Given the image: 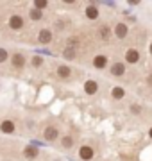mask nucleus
Masks as SVG:
<instances>
[{
    "instance_id": "obj_1",
    "label": "nucleus",
    "mask_w": 152,
    "mask_h": 161,
    "mask_svg": "<svg viewBox=\"0 0 152 161\" xmlns=\"http://www.w3.org/2000/svg\"><path fill=\"white\" fill-rule=\"evenodd\" d=\"M77 154H79V159L81 161H93L95 159V150L91 145H81Z\"/></svg>"
},
{
    "instance_id": "obj_2",
    "label": "nucleus",
    "mask_w": 152,
    "mask_h": 161,
    "mask_svg": "<svg viewBox=\"0 0 152 161\" xmlns=\"http://www.w3.org/2000/svg\"><path fill=\"white\" fill-rule=\"evenodd\" d=\"M7 25H9L11 31H22L25 27V20H24V16H20V14H11L9 20H7Z\"/></svg>"
},
{
    "instance_id": "obj_3",
    "label": "nucleus",
    "mask_w": 152,
    "mask_h": 161,
    "mask_svg": "<svg viewBox=\"0 0 152 161\" xmlns=\"http://www.w3.org/2000/svg\"><path fill=\"white\" fill-rule=\"evenodd\" d=\"M43 138L47 142H56L59 138V127L57 125H47L43 129Z\"/></svg>"
},
{
    "instance_id": "obj_4",
    "label": "nucleus",
    "mask_w": 152,
    "mask_h": 161,
    "mask_svg": "<svg viewBox=\"0 0 152 161\" xmlns=\"http://www.w3.org/2000/svg\"><path fill=\"white\" fill-rule=\"evenodd\" d=\"M113 34H115V38H118V40H125L129 34V27H127V23H117L115 27H113Z\"/></svg>"
},
{
    "instance_id": "obj_5",
    "label": "nucleus",
    "mask_w": 152,
    "mask_h": 161,
    "mask_svg": "<svg viewBox=\"0 0 152 161\" xmlns=\"http://www.w3.org/2000/svg\"><path fill=\"white\" fill-rule=\"evenodd\" d=\"M123 59H125L127 64H136L140 61V52L136 50V48H127L125 54H123Z\"/></svg>"
},
{
    "instance_id": "obj_6",
    "label": "nucleus",
    "mask_w": 152,
    "mask_h": 161,
    "mask_svg": "<svg viewBox=\"0 0 152 161\" xmlns=\"http://www.w3.org/2000/svg\"><path fill=\"white\" fill-rule=\"evenodd\" d=\"M52 38H54V34L50 29H41L38 32V43H41V45H50Z\"/></svg>"
},
{
    "instance_id": "obj_7",
    "label": "nucleus",
    "mask_w": 152,
    "mask_h": 161,
    "mask_svg": "<svg viewBox=\"0 0 152 161\" xmlns=\"http://www.w3.org/2000/svg\"><path fill=\"white\" fill-rule=\"evenodd\" d=\"M9 59H11V64H13V68L14 70H22L25 66V63H27V61H25V56L24 54H20V52L13 54Z\"/></svg>"
},
{
    "instance_id": "obj_8",
    "label": "nucleus",
    "mask_w": 152,
    "mask_h": 161,
    "mask_svg": "<svg viewBox=\"0 0 152 161\" xmlns=\"http://www.w3.org/2000/svg\"><path fill=\"white\" fill-rule=\"evenodd\" d=\"M91 64H93V68H97V70H104L106 66H107V56H106V54H97V56H93Z\"/></svg>"
},
{
    "instance_id": "obj_9",
    "label": "nucleus",
    "mask_w": 152,
    "mask_h": 161,
    "mask_svg": "<svg viewBox=\"0 0 152 161\" xmlns=\"http://www.w3.org/2000/svg\"><path fill=\"white\" fill-rule=\"evenodd\" d=\"M109 74L113 77H122V75H125V63H120V61L113 63L109 66Z\"/></svg>"
},
{
    "instance_id": "obj_10",
    "label": "nucleus",
    "mask_w": 152,
    "mask_h": 161,
    "mask_svg": "<svg viewBox=\"0 0 152 161\" xmlns=\"http://www.w3.org/2000/svg\"><path fill=\"white\" fill-rule=\"evenodd\" d=\"M84 93L86 95H97L99 93V82L97 80H93V79H88L86 82H84Z\"/></svg>"
},
{
    "instance_id": "obj_11",
    "label": "nucleus",
    "mask_w": 152,
    "mask_h": 161,
    "mask_svg": "<svg viewBox=\"0 0 152 161\" xmlns=\"http://www.w3.org/2000/svg\"><path fill=\"white\" fill-rule=\"evenodd\" d=\"M0 132H4V134H13V132H16V124L13 120H2L0 122Z\"/></svg>"
},
{
    "instance_id": "obj_12",
    "label": "nucleus",
    "mask_w": 152,
    "mask_h": 161,
    "mask_svg": "<svg viewBox=\"0 0 152 161\" xmlns=\"http://www.w3.org/2000/svg\"><path fill=\"white\" fill-rule=\"evenodd\" d=\"M84 16L88 18V20H97V18L100 16V11L99 7L95 6V4H90L86 9H84Z\"/></svg>"
},
{
    "instance_id": "obj_13",
    "label": "nucleus",
    "mask_w": 152,
    "mask_h": 161,
    "mask_svg": "<svg viewBox=\"0 0 152 161\" xmlns=\"http://www.w3.org/2000/svg\"><path fill=\"white\" fill-rule=\"evenodd\" d=\"M56 74H57L59 79H70L72 68L68 66V64H59L57 68H56Z\"/></svg>"
},
{
    "instance_id": "obj_14",
    "label": "nucleus",
    "mask_w": 152,
    "mask_h": 161,
    "mask_svg": "<svg viewBox=\"0 0 152 161\" xmlns=\"http://www.w3.org/2000/svg\"><path fill=\"white\" fill-rule=\"evenodd\" d=\"M38 149L36 147H32V145H27L24 149V158L25 159H30V161H34V159H38Z\"/></svg>"
},
{
    "instance_id": "obj_15",
    "label": "nucleus",
    "mask_w": 152,
    "mask_h": 161,
    "mask_svg": "<svg viewBox=\"0 0 152 161\" xmlns=\"http://www.w3.org/2000/svg\"><path fill=\"white\" fill-rule=\"evenodd\" d=\"M73 145H75V140L72 138L70 134H66V136H63V138H61V147H63L64 150L73 149Z\"/></svg>"
},
{
    "instance_id": "obj_16",
    "label": "nucleus",
    "mask_w": 152,
    "mask_h": 161,
    "mask_svg": "<svg viewBox=\"0 0 152 161\" xmlns=\"http://www.w3.org/2000/svg\"><path fill=\"white\" fill-rule=\"evenodd\" d=\"M111 97L115 98V100H122V98L125 97V90H123L122 86H115V88H111Z\"/></svg>"
},
{
    "instance_id": "obj_17",
    "label": "nucleus",
    "mask_w": 152,
    "mask_h": 161,
    "mask_svg": "<svg viewBox=\"0 0 152 161\" xmlns=\"http://www.w3.org/2000/svg\"><path fill=\"white\" fill-rule=\"evenodd\" d=\"M48 7V0H32V9H38V11H45Z\"/></svg>"
},
{
    "instance_id": "obj_18",
    "label": "nucleus",
    "mask_w": 152,
    "mask_h": 161,
    "mask_svg": "<svg viewBox=\"0 0 152 161\" xmlns=\"http://www.w3.org/2000/svg\"><path fill=\"white\" fill-rule=\"evenodd\" d=\"M43 64H45V59L41 58V56H32V59H30V66H32V68H41V66H43Z\"/></svg>"
},
{
    "instance_id": "obj_19",
    "label": "nucleus",
    "mask_w": 152,
    "mask_h": 161,
    "mask_svg": "<svg viewBox=\"0 0 152 161\" xmlns=\"http://www.w3.org/2000/svg\"><path fill=\"white\" fill-rule=\"evenodd\" d=\"M109 34H111V29H109V25H100L99 27V36L102 38V40H107L109 38Z\"/></svg>"
},
{
    "instance_id": "obj_20",
    "label": "nucleus",
    "mask_w": 152,
    "mask_h": 161,
    "mask_svg": "<svg viewBox=\"0 0 152 161\" xmlns=\"http://www.w3.org/2000/svg\"><path fill=\"white\" fill-rule=\"evenodd\" d=\"M43 16H45V14L41 11H38V9H30L29 11V18L32 22H40V20H43Z\"/></svg>"
},
{
    "instance_id": "obj_21",
    "label": "nucleus",
    "mask_w": 152,
    "mask_h": 161,
    "mask_svg": "<svg viewBox=\"0 0 152 161\" xmlns=\"http://www.w3.org/2000/svg\"><path fill=\"white\" fill-rule=\"evenodd\" d=\"M63 58L68 59V61L75 59V48H73V47H66V48L63 50Z\"/></svg>"
},
{
    "instance_id": "obj_22",
    "label": "nucleus",
    "mask_w": 152,
    "mask_h": 161,
    "mask_svg": "<svg viewBox=\"0 0 152 161\" xmlns=\"http://www.w3.org/2000/svg\"><path fill=\"white\" fill-rule=\"evenodd\" d=\"M9 58H11V56H9V52H7L6 48H2V47H0V64L7 63V61H9Z\"/></svg>"
},
{
    "instance_id": "obj_23",
    "label": "nucleus",
    "mask_w": 152,
    "mask_h": 161,
    "mask_svg": "<svg viewBox=\"0 0 152 161\" xmlns=\"http://www.w3.org/2000/svg\"><path fill=\"white\" fill-rule=\"evenodd\" d=\"M129 109H131V113H133V115H140V113H141V106H140V104H133Z\"/></svg>"
},
{
    "instance_id": "obj_24",
    "label": "nucleus",
    "mask_w": 152,
    "mask_h": 161,
    "mask_svg": "<svg viewBox=\"0 0 152 161\" xmlns=\"http://www.w3.org/2000/svg\"><path fill=\"white\" fill-rule=\"evenodd\" d=\"M147 84L152 88V74H149V77H147Z\"/></svg>"
},
{
    "instance_id": "obj_25",
    "label": "nucleus",
    "mask_w": 152,
    "mask_h": 161,
    "mask_svg": "<svg viewBox=\"0 0 152 161\" xmlns=\"http://www.w3.org/2000/svg\"><path fill=\"white\" fill-rule=\"evenodd\" d=\"M149 138L152 140V127H150V129H149Z\"/></svg>"
},
{
    "instance_id": "obj_26",
    "label": "nucleus",
    "mask_w": 152,
    "mask_h": 161,
    "mask_svg": "<svg viewBox=\"0 0 152 161\" xmlns=\"http://www.w3.org/2000/svg\"><path fill=\"white\" fill-rule=\"evenodd\" d=\"M149 52H150V56H152V41H150V47H149Z\"/></svg>"
},
{
    "instance_id": "obj_27",
    "label": "nucleus",
    "mask_w": 152,
    "mask_h": 161,
    "mask_svg": "<svg viewBox=\"0 0 152 161\" xmlns=\"http://www.w3.org/2000/svg\"><path fill=\"white\" fill-rule=\"evenodd\" d=\"M56 161H59V159H56Z\"/></svg>"
}]
</instances>
